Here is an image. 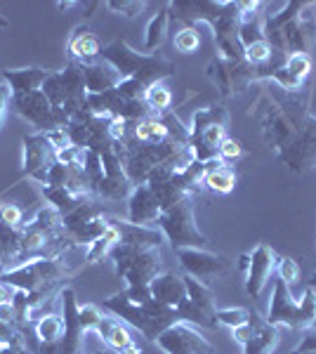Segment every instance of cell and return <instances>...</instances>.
Returning a JSON list of instances; mask_svg holds the SVG:
<instances>
[{"label": "cell", "instance_id": "9a60e30c", "mask_svg": "<svg viewBox=\"0 0 316 354\" xmlns=\"http://www.w3.org/2000/svg\"><path fill=\"white\" fill-rule=\"evenodd\" d=\"M158 215H160V205L156 201V196H154V192L149 189V185H137L128 196V222L151 227L156 225Z\"/></svg>", "mask_w": 316, "mask_h": 354}, {"label": "cell", "instance_id": "8992f818", "mask_svg": "<svg viewBox=\"0 0 316 354\" xmlns=\"http://www.w3.org/2000/svg\"><path fill=\"white\" fill-rule=\"evenodd\" d=\"M10 109L15 113H19L24 121H28L43 135L68 125V116L64 111H57L55 106L50 104V100L45 97L43 90H36V93H28V95H12Z\"/></svg>", "mask_w": 316, "mask_h": 354}, {"label": "cell", "instance_id": "836d02e7", "mask_svg": "<svg viewBox=\"0 0 316 354\" xmlns=\"http://www.w3.org/2000/svg\"><path fill=\"white\" fill-rule=\"evenodd\" d=\"M201 48V36L194 26H187L182 31H177L175 36V50H180L182 55H192Z\"/></svg>", "mask_w": 316, "mask_h": 354}, {"label": "cell", "instance_id": "b9f144b4", "mask_svg": "<svg viewBox=\"0 0 316 354\" xmlns=\"http://www.w3.org/2000/svg\"><path fill=\"white\" fill-rule=\"evenodd\" d=\"M109 10H113V12H120L123 17H132L142 15V10H145V3H140V0H111L109 3Z\"/></svg>", "mask_w": 316, "mask_h": 354}, {"label": "cell", "instance_id": "30bf717a", "mask_svg": "<svg viewBox=\"0 0 316 354\" xmlns=\"http://www.w3.org/2000/svg\"><path fill=\"white\" fill-rule=\"evenodd\" d=\"M62 298V319H64V335L59 340V354H85V328L80 324V305L76 298V290L64 286L59 290Z\"/></svg>", "mask_w": 316, "mask_h": 354}, {"label": "cell", "instance_id": "f5cc1de1", "mask_svg": "<svg viewBox=\"0 0 316 354\" xmlns=\"http://www.w3.org/2000/svg\"><path fill=\"white\" fill-rule=\"evenodd\" d=\"M76 3H57V10H68V8H73Z\"/></svg>", "mask_w": 316, "mask_h": 354}, {"label": "cell", "instance_id": "7dc6e473", "mask_svg": "<svg viewBox=\"0 0 316 354\" xmlns=\"http://www.w3.org/2000/svg\"><path fill=\"white\" fill-rule=\"evenodd\" d=\"M0 322L12 324V326H15V305H12V300L0 302Z\"/></svg>", "mask_w": 316, "mask_h": 354}, {"label": "cell", "instance_id": "5b68a950", "mask_svg": "<svg viewBox=\"0 0 316 354\" xmlns=\"http://www.w3.org/2000/svg\"><path fill=\"white\" fill-rule=\"evenodd\" d=\"M156 230L163 232V236L170 241L175 253L182 248H205V250L210 248V241L196 227L192 198H185V201L175 203L172 208L163 210L156 220Z\"/></svg>", "mask_w": 316, "mask_h": 354}, {"label": "cell", "instance_id": "4316f807", "mask_svg": "<svg viewBox=\"0 0 316 354\" xmlns=\"http://www.w3.org/2000/svg\"><path fill=\"white\" fill-rule=\"evenodd\" d=\"M279 345V328L264 322L260 328L255 330L250 342L243 345V354H272Z\"/></svg>", "mask_w": 316, "mask_h": 354}, {"label": "cell", "instance_id": "9c48e42d", "mask_svg": "<svg viewBox=\"0 0 316 354\" xmlns=\"http://www.w3.org/2000/svg\"><path fill=\"white\" fill-rule=\"evenodd\" d=\"M177 260H180L182 270L194 279H217L232 272V260L224 258L220 253H212L205 248H182L177 250Z\"/></svg>", "mask_w": 316, "mask_h": 354}, {"label": "cell", "instance_id": "ac0fdd59", "mask_svg": "<svg viewBox=\"0 0 316 354\" xmlns=\"http://www.w3.org/2000/svg\"><path fill=\"white\" fill-rule=\"evenodd\" d=\"M149 290H151V298L156 302H160V305H165V307H175V310L187 300L185 279L175 277V274H158L151 281Z\"/></svg>", "mask_w": 316, "mask_h": 354}, {"label": "cell", "instance_id": "f907efd6", "mask_svg": "<svg viewBox=\"0 0 316 354\" xmlns=\"http://www.w3.org/2000/svg\"><path fill=\"white\" fill-rule=\"evenodd\" d=\"M120 354H145V352H142L140 345H135V342H132V345H128L125 350H120Z\"/></svg>", "mask_w": 316, "mask_h": 354}, {"label": "cell", "instance_id": "f546056e", "mask_svg": "<svg viewBox=\"0 0 316 354\" xmlns=\"http://www.w3.org/2000/svg\"><path fill=\"white\" fill-rule=\"evenodd\" d=\"M203 187L208 189L217 192V194H229L236 187V173L227 165H220V168H212L205 173V180H203Z\"/></svg>", "mask_w": 316, "mask_h": 354}, {"label": "cell", "instance_id": "2e32d148", "mask_svg": "<svg viewBox=\"0 0 316 354\" xmlns=\"http://www.w3.org/2000/svg\"><path fill=\"white\" fill-rule=\"evenodd\" d=\"M83 76H85V88H88V95L109 93V90L118 88V83L123 81L116 68H113L104 59H100V62L95 59V62L83 64Z\"/></svg>", "mask_w": 316, "mask_h": 354}, {"label": "cell", "instance_id": "6f0895ef", "mask_svg": "<svg viewBox=\"0 0 316 354\" xmlns=\"http://www.w3.org/2000/svg\"><path fill=\"white\" fill-rule=\"evenodd\" d=\"M292 354H316V352H292Z\"/></svg>", "mask_w": 316, "mask_h": 354}, {"label": "cell", "instance_id": "ba28073f", "mask_svg": "<svg viewBox=\"0 0 316 354\" xmlns=\"http://www.w3.org/2000/svg\"><path fill=\"white\" fill-rule=\"evenodd\" d=\"M156 345L165 354H215V347L210 345L201 330H196L192 324H175L168 330L158 335Z\"/></svg>", "mask_w": 316, "mask_h": 354}, {"label": "cell", "instance_id": "f6af8a7d", "mask_svg": "<svg viewBox=\"0 0 316 354\" xmlns=\"http://www.w3.org/2000/svg\"><path fill=\"white\" fill-rule=\"evenodd\" d=\"M10 100H12V90H10L8 85H3V83H0V128H3L5 116H8Z\"/></svg>", "mask_w": 316, "mask_h": 354}, {"label": "cell", "instance_id": "7bdbcfd3", "mask_svg": "<svg viewBox=\"0 0 316 354\" xmlns=\"http://www.w3.org/2000/svg\"><path fill=\"white\" fill-rule=\"evenodd\" d=\"M241 153H243V149H241V142L234 140V137H227V140L220 145L222 161H236V158H241Z\"/></svg>", "mask_w": 316, "mask_h": 354}, {"label": "cell", "instance_id": "91938a15", "mask_svg": "<svg viewBox=\"0 0 316 354\" xmlns=\"http://www.w3.org/2000/svg\"><path fill=\"white\" fill-rule=\"evenodd\" d=\"M85 354H93V352H85Z\"/></svg>", "mask_w": 316, "mask_h": 354}, {"label": "cell", "instance_id": "db71d44e", "mask_svg": "<svg viewBox=\"0 0 316 354\" xmlns=\"http://www.w3.org/2000/svg\"><path fill=\"white\" fill-rule=\"evenodd\" d=\"M93 354H118V352H113V350H109V347H102V350H97Z\"/></svg>", "mask_w": 316, "mask_h": 354}, {"label": "cell", "instance_id": "83f0119b", "mask_svg": "<svg viewBox=\"0 0 316 354\" xmlns=\"http://www.w3.org/2000/svg\"><path fill=\"white\" fill-rule=\"evenodd\" d=\"M120 241V236H118V232H116V227L109 222V230L102 234L100 239H97L95 243H90L88 245V255H85V265H95V262H100V260H104L109 258V253H111V248Z\"/></svg>", "mask_w": 316, "mask_h": 354}, {"label": "cell", "instance_id": "7402d4cb", "mask_svg": "<svg viewBox=\"0 0 316 354\" xmlns=\"http://www.w3.org/2000/svg\"><path fill=\"white\" fill-rule=\"evenodd\" d=\"M185 279V286H187V298L192 305H196L201 312L203 314H208L210 319H215V314H217V300H215V293L205 286L203 281H198V279H194V277H182ZM217 322V319H215Z\"/></svg>", "mask_w": 316, "mask_h": 354}, {"label": "cell", "instance_id": "680465c9", "mask_svg": "<svg viewBox=\"0 0 316 354\" xmlns=\"http://www.w3.org/2000/svg\"><path fill=\"white\" fill-rule=\"evenodd\" d=\"M0 352H3V345H0Z\"/></svg>", "mask_w": 316, "mask_h": 354}, {"label": "cell", "instance_id": "d6a6232c", "mask_svg": "<svg viewBox=\"0 0 316 354\" xmlns=\"http://www.w3.org/2000/svg\"><path fill=\"white\" fill-rule=\"evenodd\" d=\"M104 342H106L109 350H113V352L120 354V350H125L128 345H132V335H130L128 328L120 326V322L116 319V322H113V326H111V330L106 333Z\"/></svg>", "mask_w": 316, "mask_h": 354}, {"label": "cell", "instance_id": "60d3db41", "mask_svg": "<svg viewBox=\"0 0 316 354\" xmlns=\"http://www.w3.org/2000/svg\"><path fill=\"white\" fill-rule=\"evenodd\" d=\"M269 57H272V45H269L267 41L255 43V45H250V48H245V62H250L252 66L264 64Z\"/></svg>", "mask_w": 316, "mask_h": 354}, {"label": "cell", "instance_id": "ab89813d", "mask_svg": "<svg viewBox=\"0 0 316 354\" xmlns=\"http://www.w3.org/2000/svg\"><path fill=\"white\" fill-rule=\"evenodd\" d=\"M272 81L277 83L281 90H288V93H292V90H300L302 85H304L302 78H297L295 73H290L286 66H281L279 71L274 73V76H272Z\"/></svg>", "mask_w": 316, "mask_h": 354}, {"label": "cell", "instance_id": "ffe728a7", "mask_svg": "<svg viewBox=\"0 0 316 354\" xmlns=\"http://www.w3.org/2000/svg\"><path fill=\"white\" fill-rule=\"evenodd\" d=\"M68 55H71L73 62H80V64H88V62H95L102 53L100 38L90 31L88 26H78L73 28L71 38H68Z\"/></svg>", "mask_w": 316, "mask_h": 354}, {"label": "cell", "instance_id": "7a4b0ae2", "mask_svg": "<svg viewBox=\"0 0 316 354\" xmlns=\"http://www.w3.org/2000/svg\"><path fill=\"white\" fill-rule=\"evenodd\" d=\"M100 59L109 62V64L120 73V78H135V81L145 83L147 88L175 76V64H172L170 59L158 57V55L137 53V50H132L130 45L123 41V38H116V41H111L106 48H102Z\"/></svg>", "mask_w": 316, "mask_h": 354}, {"label": "cell", "instance_id": "9f6ffc18", "mask_svg": "<svg viewBox=\"0 0 316 354\" xmlns=\"http://www.w3.org/2000/svg\"><path fill=\"white\" fill-rule=\"evenodd\" d=\"M309 286H312V288H316V272L312 274V279H309Z\"/></svg>", "mask_w": 316, "mask_h": 354}, {"label": "cell", "instance_id": "603a6c76", "mask_svg": "<svg viewBox=\"0 0 316 354\" xmlns=\"http://www.w3.org/2000/svg\"><path fill=\"white\" fill-rule=\"evenodd\" d=\"M170 19H172L170 3L163 5V8L151 17V21H149V26H147V38H145L147 55H151L154 50H158L160 45L165 43V38H168V28H170Z\"/></svg>", "mask_w": 316, "mask_h": 354}, {"label": "cell", "instance_id": "f35d334b", "mask_svg": "<svg viewBox=\"0 0 316 354\" xmlns=\"http://www.w3.org/2000/svg\"><path fill=\"white\" fill-rule=\"evenodd\" d=\"M277 272H279V279L286 283V286H292V283L300 281V265H297L292 258H279L277 262Z\"/></svg>", "mask_w": 316, "mask_h": 354}, {"label": "cell", "instance_id": "11a10c76", "mask_svg": "<svg viewBox=\"0 0 316 354\" xmlns=\"http://www.w3.org/2000/svg\"><path fill=\"white\" fill-rule=\"evenodd\" d=\"M0 28H8V19L3 15H0Z\"/></svg>", "mask_w": 316, "mask_h": 354}, {"label": "cell", "instance_id": "7c38bea8", "mask_svg": "<svg viewBox=\"0 0 316 354\" xmlns=\"http://www.w3.org/2000/svg\"><path fill=\"white\" fill-rule=\"evenodd\" d=\"M277 262H279V255L274 253L272 245H267V243L255 245V250L250 253V267H248V272H245V293H248L252 300H257L262 295L269 277L277 272Z\"/></svg>", "mask_w": 316, "mask_h": 354}, {"label": "cell", "instance_id": "4dcf8cb0", "mask_svg": "<svg viewBox=\"0 0 316 354\" xmlns=\"http://www.w3.org/2000/svg\"><path fill=\"white\" fill-rule=\"evenodd\" d=\"M147 106L151 109L154 113H165L170 111V104H172V93L165 88L163 83H154L151 88L147 90Z\"/></svg>", "mask_w": 316, "mask_h": 354}, {"label": "cell", "instance_id": "681fc988", "mask_svg": "<svg viewBox=\"0 0 316 354\" xmlns=\"http://www.w3.org/2000/svg\"><path fill=\"white\" fill-rule=\"evenodd\" d=\"M248 267H250V253H243L239 258V270L245 274V272H248Z\"/></svg>", "mask_w": 316, "mask_h": 354}, {"label": "cell", "instance_id": "3957f363", "mask_svg": "<svg viewBox=\"0 0 316 354\" xmlns=\"http://www.w3.org/2000/svg\"><path fill=\"white\" fill-rule=\"evenodd\" d=\"M267 324L295 330H316V288L307 286L300 302L292 300L288 286L281 279L274 283V298L269 302Z\"/></svg>", "mask_w": 316, "mask_h": 354}, {"label": "cell", "instance_id": "bcb514c9", "mask_svg": "<svg viewBox=\"0 0 316 354\" xmlns=\"http://www.w3.org/2000/svg\"><path fill=\"white\" fill-rule=\"evenodd\" d=\"M292 352H316V330H304V338Z\"/></svg>", "mask_w": 316, "mask_h": 354}, {"label": "cell", "instance_id": "816d5d0a", "mask_svg": "<svg viewBox=\"0 0 316 354\" xmlns=\"http://www.w3.org/2000/svg\"><path fill=\"white\" fill-rule=\"evenodd\" d=\"M8 262H10V260H8V255H5V250L0 248V272H3V267L8 265Z\"/></svg>", "mask_w": 316, "mask_h": 354}, {"label": "cell", "instance_id": "d4e9b609", "mask_svg": "<svg viewBox=\"0 0 316 354\" xmlns=\"http://www.w3.org/2000/svg\"><path fill=\"white\" fill-rule=\"evenodd\" d=\"M135 137L137 142H145V145H163L168 137V128L163 123V116L160 113H154L149 118H142V121L135 123Z\"/></svg>", "mask_w": 316, "mask_h": 354}, {"label": "cell", "instance_id": "cb8c5ba5", "mask_svg": "<svg viewBox=\"0 0 316 354\" xmlns=\"http://www.w3.org/2000/svg\"><path fill=\"white\" fill-rule=\"evenodd\" d=\"M97 218H104V205H102V198H88L85 203H80L76 210H71L68 215L62 218V227L64 230H76V227L90 225Z\"/></svg>", "mask_w": 316, "mask_h": 354}, {"label": "cell", "instance_id": "74e56055", "mask_svg": "<svg viewBox=\"0 0 316 354\" xmlns=\"http://www.w3.org/2000/svg\"><path fill=\"white\" fill-rule=\"evenodd\" d=\"M118 93L125 97V100H132V102H145L147 100V85L135 81V78H123V81L118 83Z\"/></svg>", "mask_w": 316, "mask_h": 354}, {"label": "cell", "instance_id": "484cf974", "mask_svg": "<svg viewBox=\"0 0 316 354\" xmlns=\"http://www.w3.org/2000/svg\"><path fill=\"white\" fill-rule=\"evenodd\" d=\"M212 125H222V128H227V125H229V111L224 109L222 104H212V106H208V109H196V111H194L189 133L201 135L203 130L212 128Z\"/></svg>", "mask_w": 316, "mask_h": 354}, {"label": "cell", "instance_id": "8fae6325", "mask_svg": "<svg viewBox=\"0 0 316 354\" xmlns=\"http://www.w3.org/2000/svg\"><path fill=\"white\" fill-rule=\"evenodd\" d=\"M102 170H104V180L97 187L95 196L97 198H111V201H120V198H128L135 185L130 182V177L125 175L123 161L116 153V149H109L102 153Z\"/></svg>", "mask_w": 316, "mask_h": 354}, {"label": "cell", "instance_id": "d6986e66", "mask_svg": "<svg viewBox=\"0 0 316 354\" xmlns=\"http://www.w3.org/2000/svg\"><path fill=\"white\" fill-rule=\"evenodd\" d=\"M50 71L40 66H26V68H8L5 71V81L12 95H28L43 90V83L48 81Z\"/></svg>", "mask_w": 316, "mask_h": 354}, {"label": "cell", "instance_id": "e0dca14e", "mask_svg": "<svg viewBox=\"0 0 316 354\" xmlns=\"http://www.w3.org/2000/svg\"><path fill=\"white\" fill-rule=\"evenodd\" d=\"M113 227H116L120 241L118 243H128V245H140V248H160L163 243V232L154 230V227L145 225H132V222H120L116 218H109Z\"/></svg>", "mask_w": 316, "mask_h": 354}, {"label": "cell", "instance_id": "277c9868", "mask_svg": "<svg viewBox=\"0 0 316 354\" xmlns=\"http://www.w3.org/2000/svg\"><path fill=\"white\" fill-rule=\"evenodd\" d=\"M43 93L57 111H64L71 121L73 116L85 109L88 88H85L83 64L68 59L64 71H50L48 81L43 83Z\"/></svg>", "mask_w": 316, "mask_h": 354}, {"label": "cell", "instance_id": "6da1fadb", "mask_svg": "<svg viewBox=\"0 0 316 354\" xmlns=\"http://www.w3.org/2000/svg\"><path fill=\"white\" fill-rule=\"evenodd\" d=\"M102 310H106L111 317H116L118 322H128L130 326L142 330L145 338L151 342H156L163 330H168L170 326L182 322L180 312H177L175 307H165L154 298L145 302V305H137V302H132L125 293H116V295H111V298H106L102 302Z\"/></svg>", "mask_w": 316, "mask_h": 354}, {"label": "cell", "instance_id": "44dd1931", "mask_svg": "<svg viewBox=\"0 0 316 354\" xmlns=\"http://www.w3.org/2000/svg\"><path fill=\"white\" fill-rule=\"evenodd\" d=\"M40 194H43L48 205H53L62 218L71 213V210H76L78 205L85 203L88 198H93V196H88V194H76V192L66 189V187H40Z\"/></svg>", "mask_w": 316, "mask_h": 354}, {"label": "cell", "instance_id": "8d00e7d4", "mask_svg": "<svg viewBox=\"0 0 316 354\" xmlns=\"http://www.w3.org/2000/svg\"><path fill=\"white\" fill-rule=\"evenodd\" d=\"M78 314H80V324H83L85 333H100V326H102V322H104L100 307H97V305H83L78 310Z\"/></svg>", "mask_w": 316, "mask_h": 354}, {"label": "cell", "instance_id": "5bb4252c", "mask_svg": "<svg viewBox=\"0 0 316 354\" xmlns=\"http://www.w3.org/2000/svg\"><path fill=\"white\" fill-rule=\"evenodd\" d=\"M24 177H33L40 170H48L57 161V151L43 133L24 135Z\"/></svg>", "mask_w": 316, "mask_h": 354}, {"label": "cell", "instance_id": "52a82bcc", "mask_svg": "<svg viewBox=\"0 0 316 354\" xmlns=\"http://www.w3.org/2000/svg\"><path fill=\"white\" fill-rule=\"evenodd\" d=\"M205 73H208L210 83L220 90L222 97H234L255 83V66L245 59L229 62L222 59V57H215L205 68Z\"/></svg>", "mask_w": 316, "mask_h": 354}, {"label": "cell", "instance_id": "ee69618b", "mask_svg": "<svg viewBox=\"0 0 316 354\" xmlns=\"http://www.w3.org/2000/svg\"><path fill=\"white\" fill-rule=\"evenodd\" d=\"M45 137H48V142L53 145L55 151H64V149H68V147H73L66 128H57V130H53V133H45Z\"/></svg>", "mask_w": 316, "mask_h": 354}, {"label": "cell", "instance_id": "4fadbf2b", "mask_svg": "<svg viewBox=\"0 0 316 354\" xmlns=\"http://www.w3.org/2000/svg\"><path fill=\"white\" fill-rule=\"evenodd\" d=\"M229 3H208V0H180V3H170L172 17L187 24H196V21H205V24H215L220 17L227 12Z\"/></svg>", "mask_w": 316, "mask_h": 354}, {"label": "cell", "instance_id": "1f68e13d", "mask_svg": "<svg viewBox=\"0 0 316 354\" xmlns=\"http://www.w3.org/2000/svg\"><path fill=\"white\" fill-rule=\"evenodd\" d=\"M215 319H217V326L239 328V326H243V324H248L250 310H243V307H227V310H217Z\"/></svg>", "mask_w": 316, "mask_h": 354}, {"label": "cell", "instance_id": "d590c367", "mask_svg": "<svg viewBox=\"0 0 316 354\" xmlns=\"http://www.w3.org/2000/svg\"><path fill=\"white\" fill-rule=\"evenodd\" d=\"M0 222L8 227H17V230H26L24 208L17 203H0Z\"/></svg>", "mask_w": 316, "mask_h": 354}, {"label": "cell", "instance_id": "f1b7e54d", "mask_svg": "<svg viewBox=\"0 0 316 354\" xmlns=\"http://www.w3.org/2000/svg\"><path fill=\"white\" fill-rule=\"evenodd\" d=\"M36 335L40 342H59L62 335H64L62 314H43L36 322Z\"/></svg>", "mask_w": 316, "mask_h": 354}, {"label": "cell", "instance_id": "c3c4849f", "mask_svg": "<svg viewBox=\"0 0 316 354\" xmlns=\"http://www.w3.org/2000/svg\"><path fill=\"white\" fill-rule=\"evenodd\" d=\"M36 354H59V342H40Z\"/></svg>", "mask_w": 316, "mask_h": 354}, {"label": "cell", "instance_id": "e575fe53", "mask_svg": "<svg viewBox=\"0 0 316 354\" xmlns=\"http://www.w3.org/2000/svg\"><path fill=\"white\" fill-rule=\"evenodd\" d=\"M286 68H288L290 73H295L297 78H307L309 73H312L314 68V62H312V55H302V53H292L286 57Z\"/></svg>", "mask_w": 316, "mask_h": 354}]
</instances>
